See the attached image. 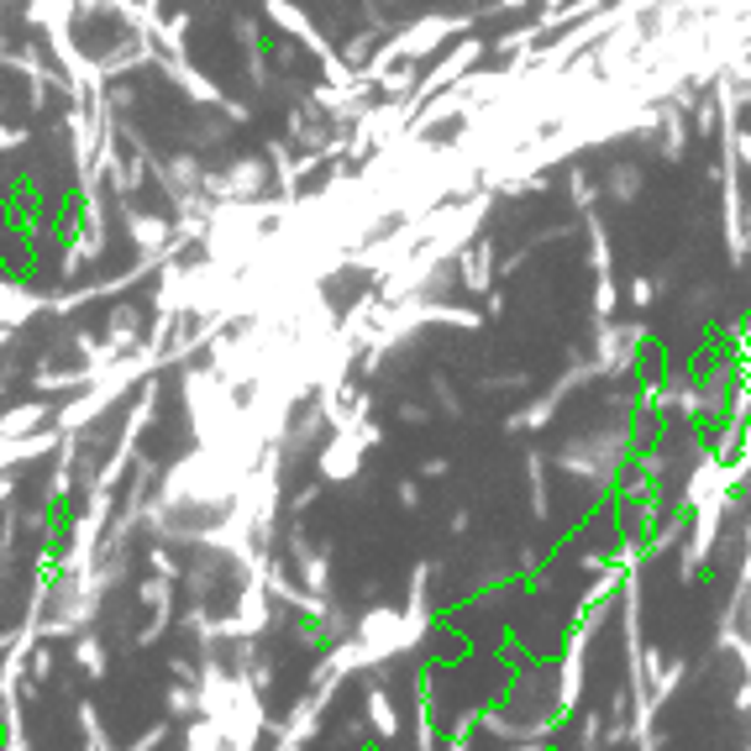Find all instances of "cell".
I'll return each instance as SVG.
<instances>
[{
	"instance_id": "1",
	"label": "cell",
	"mask_w": 751,
	"mask_h": 751,
	"mask_svg": "<svg viewBox=\"0 0 751 751\" xmlns=\"http://www.w3.org/2000/svg\"><path fill=\"white\" fill-rule=\"evenodd\" d=\"M373 721H379V730H384V736L394 730V710H390V699H384V693H373Z\"/></svg>"
}]
</instances>
